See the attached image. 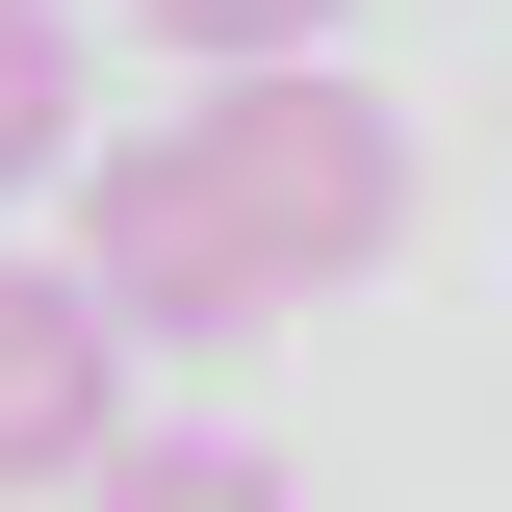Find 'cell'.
<instances>
[{
	"label": "cell",
	"instance_id": "1",
	"mask_svg": "<svg viewBox=\"0 0 512 512\" xmlns=\"http://www.w3.org/2000/svg\"><path fill=\"white\" fill-rule=\"evenodd\" d=\"M384 231H410V128L333 52L205 77V103H154V128L77 154V282L128 333H256V308H308V282H359Z\"/></svg>",
	"mask_w": 512,
	"mask_h": 512
},
{
	"label": "cell",
	"instance_id": "2",
	"mask_svg": "<svg viewBox=\"0 0 512 512\" xmlns=\"http://www.w3.org/2000/svg\"><path fill=\"white\" fill-rule=\"evenodd\" d=\"M128 461V308L77 256H0V512L26 487H103Z\"/></svg>",
	"mask_w": 512,
	"mask_h": 512
},
{
	"label": "cell",
	"instance_id": "3",
	"mask_svg": "<svg viewBox=\"0 0 512 512\" xmlns=\"http://www.w3.org/2000/svg\"><path fill=\"white\" fill-rule=\"evenodd\" d=\"M77 512H308V487H282L256 436H128V461H103Z\"/></svg>",
	"mask_w": 512,
	"mask_h": 512
},
{
	"label": "cell",
	"instance_id": "4",
	"mask_svg": "<svg viewBox=\"0 0 512 512\" xmlns=\"http://www.w3.org/2000/svg\"><path fill=\"white\" fill-rule=\"evenodd\" d=\"M52 154H77V26H52V0H0V205L52 180Z\"/></svg>",
	"mask_w": 512,
	"mask_h": 512
},
{
	"label": "cell",
	"instance_id": "5",
	"mask_svg": "<svg viewBox=\"0 0 512 512\" xmlns=\"http://www.w3.org/2000/svg\"><path fill=\"white\" fill-rule=\"evenodd\" d=\"M154 52H205V77H282V52H333V0H128Z\"/></svg>",
	"mask_w": 512,
	"mask_h": 512
}]
</instances>
